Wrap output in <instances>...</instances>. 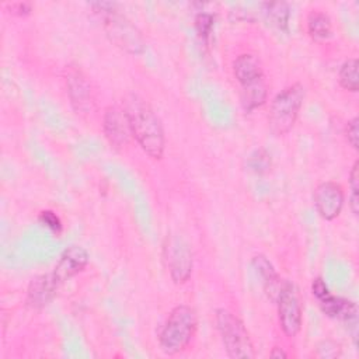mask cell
I'll return each instance as SVG.
<instances>
[{
	"mask_svg": "<svg viewBox=\"0 0 359 359\" xmlns=\"http://www.w3.org/2000/svg\"><path fill=\"white\" fill-rule=\"evenodd\" d=\"M122 107L128 115L133 139L149 157L160 160L165 150V135L156 111L135 93H129L125 97Z\"/></svg>",
	"mask_w": 359,
	"mask_h": 359,
	"instance_id": "cell-1",
	"label": "cell"
},
{
	"mask_svg": "<svg viewBox=\"0 0 359 359\" xmlns=\"http://www.w3.org/2000/svg\"><path fill=\"white\" fill-rule=\"evenodd\" d=\"M95 14L100 15L102 27L111 39L122 50L130 55H140L146 48V42L137 27L118 10L115 3L97 1L91 4Z\"/></svg>",
	"mask_w": 359,
	"mask_h": 359,
	"instance_id": "cell-2",
	"label": "cell"
},
{
	"mask_svg": "<svg viewBox=\"0 0 359 359\" xmlns=\"http://www.w3.org/2000/svg\"><path fill=\"white\" fill-rule=\"evenodd\" d=\"M198 327V317L195 310L188 304L175 306L158 332V345L165 355H177L184 352Z\"/></svg>",
	"mask_w": 359,
	"mask_h": 359,
	"instance_id": "cell-3",
	"label": "cell"
},
{
	"mask_svg": "<svg viewBox=\"0 0 359 359\" xmlns=\"http://www.w3.org/2000/svg\"><path fill=\"white\" fill-rule=\"evenodd\" d=\"M233 74L241 88V104L252 111L265 104L268 97L265 76L259 59L252 53H241L233 62Z\"/></svg>",
	"mask_w": 359,
	"mask_h": 359,
	"instance_id": "cell-4",
	"label": "cell"
},
{
	"mask_svg": "<svg viewBox=\"0 0 359 359\" xmlns=\"http://www.w3.org/2000/svg\"><path fill=\"white\" fill-rule=\"evenodd\" d=\"M306 90L303 84L293 83L280 90L269 105L268 125L273 135L283 136L294 126L303 107Z\"/></svg>",
	"mask_w": 359,
	"mask_h": 359,
	"instance_id": "cell-5",
	"label": "cell"
},
{
	"mask_svg": "<svg viewBox=\"0 0 359 359\" xmlns=\"http://www.w3.org/2000/svg\"><path fill=\"white\" fill-rule=\"evenodd\" d=\"M216 328L229 358L252 359L255 358L254 345L244 323L230 310L217 309L215 313Z\"/></svg>",
	"mask_w": 359,
	"mask_h": 359,
	"instance_id": "cell-6",
	"label": "cell"
},
{
	"mask_svg": "<svg viewBox=\"0 0 359 359\" xmlns=\"http://www.w3.org/2000/svg\"><path fill=\"white\" fill-rule=\"evenodd\" d=\"M275 303L278 306V318L283 334L289 338H294L302 330L303 307L296 286L290 280H283Z\"/></svg>",
	"mask_w": 359,
	"mask_h": 359,
	"instance_id": "cell-7",
	"label": "cell"
},
{
	"mask_svg": "<svg viewBox=\"0 0 359 359\" xmlns=\"http://www.w3.org/2000/svg\"><path fill=\"white\" fill-rule=\"evenodd\" d=\"M163 258L175 283H185L192 273V251L188 243L180 236H167L163 245Z\"/></svg>",
	"mask_w": 359,
	"mask_h": 359,
	"instance_id": "cell-8",
	"label": "cell"
},
{
	"mask_svg": "<svg viewBox=\"0 0 359 359\" xmlns=\"http://www.w3.org/2000/svg\"><path fill=\"white\" fill-rule=\"evenodd\" d=\"M345 194L342 187L335 181L320 182L313 192V203L318 216L324 220L337 219L344 208Z\"/></svg>",
	"mask_w": 359,
	"mask_h": 359,
	"instance_id": "cell-9",
	"label": "cell"
},
{
	"mask_svg": "<svg viewBox=\"0 0 359 359\" xmlns=\"http://www.w3.org/2000/svg\"><path fill=\"white\" fill-rule=\"evenodd\" d=\"M102 132L114 149H123L129 144L133 136L123 107L109 105L105 108L102 115Z\"/></svg>",
	"mask_w": 359,
	"mask_h": 359,
	"instance_id": "cell-10",
	"label": "cell"
},
{
	"mask_svg": "<svg viewBox=\"0 0 359 359\" xmlns=\"http://www.w3.org/2000/svg\"><path fill=\"white\" fill-rule=\"evenodd\" d=\"M66 87L70 104L76 114L88 115L94 108V97L93 88L86 77V74L80 69H70L66 76Z\"/></svg>",
	"mask_w": 359,
	"mask_h": 359,
	"instance_id": "cell-11",
	"label": "cell"
},
{
	"mask_svg": "<svg viewBox=\"0 0 359 359\" xmlns=\"http://www.w3.org/2000/svg\"><path fill=\"white\" fill-rule=\"evenodd\" d=\"M90 261V255L86 248L80 245L67 247L59 257L52 273L56 280L63 285L66 280L84 271Z\"/></svg>",
	"mask_w": 359,
	"mask_h": 359,
	"instance_id": "cell-12",
	"label": "cell"
},
{
	"mask_svg": "<svg viewBox=\"0 0 359 359\" xmlns=\"http://www.w3.org/2000/svg\"><path fill=\"white\" fill-rule=\"evenodd\" d=\"M60 286L62 285L56 280L52 272L42 273L34 278L29 282L27 289V297H25L27 306L35 310L43 309L53 300Z\"/></svg>",
	"mask_w": 359,
	"mask_h": 359,
	"instance_id": "cell-13",
	"label": "cell"
},
{
	"mask_svg": "<svg viewBox=\"0 0 359 359\" xmlns=\"http://www.w3.org/2000/svg\"><path fill=\"white\" fill-rule=\"evenodd\" d=\"M320 309L321 311L334 320H339L344 321L348 325H352L353 328H356L358 324V306L355 302L339 297V296H334V294H328L324 299L318 300Z\"/></svg>",
	"mask_w": 359,
	"mask_h": 359,
	"instance_id": "cell-14",
	"label": "cell"
},
{
	"mask_svg": "<svg viewBox=\"0 0 359 359\" xmlns=\"http://www.w3.org/2000/svg\"><path fill=\"white\" fill-rule=\"evenodd\" d=\"M252 268L255 271V273L259 276L264 290L268 294V297L275 302L276 296L280 290V286L283 283V280L279 278L276 269L273 268V265L271 264V261L265 257V255H255L251 261Z\"/></svg>",
	"mask_w": 359,
	"mask_h": 359,
	"instance_id": "cell-15",
	"label": "cell"
},
{
	"mask_svg": "<svg viewBox=\"0 0 359 359\" xmlns=\"http://www.w3.org/2000/svg\"><path fill=\"white\" fill-rule=\"evenodd\" d=\"M307 32L313 39H327L332 34V21L330 15L320 10H313L306 18Z\"/></svg>",
	"mask_w": 359,
	"mask_h": 359,
	"instance_id": "cell-16",
	"label": "cell"
},
{
	"mask_svg": "<svg viewBox=\"0 0 359 359\" xmlns=\"http://www.w3.org/2000/svg\"><path fill=\"white\" fill-rule=\"evenodd\" d=\"M264 6V14L266 20L280 31H287L289 25V6L285 1H266Z\"/></svg>",
	"mask_w": 359,
	"mask_h": 359,
	"instance_id": "cell-17",
	"label": "cell"
},
{
	"mask_svg": "<svg viewBox=\"0 0 359 359\" xmlns=\"http://www.w3.org/2000/svg\"><path fill=\"white\" fill-rule=\"evenodd\" d=\"M338 81L344 90L356 93L359 90V77H358V59L351 57L345 60L338 72Z\"/></svg>",
	"mask_w": 359,
	"mask_h": 359,
	"instance_id": "cell-18",
	"label": "cell"
},
{
	"mask_svg": "<svg viewBox=\"0 0 359 359\" xmlns=\"http://www.w3.org/2000/svg\"><path fill=\"white\" fill-rule=\"evenodd\" d=\"M349 196H348V205L351 212L358 216L359 213V161L356 160L349 171Z\"/></svg>",
	"mask_w": 359,
	"mask_h": 359,
	"instance_id": "cell-19",
	"label": "cell"
},
{
	"mask_svg": "<svg viewBox=\"0 0 359 359\" xmlns=\"http://www.w3.org/2000/svg\"><path fill=\"white\" fill-rule=\"evenodd\" d=\"M215 25V17L210 13H198L195 17V29L202 41H209Z\"/></svg>",
	"mask_w": 359,
	"mask_h": 359,
	"instance_id": "cell-20",
	"label": "cell"
},
{
	"mask_svg": "<svg viewBox=\"0 0 359 359\" xmlns=\"http://www.w3.org/2000/svg\"><path fill=\"white\" fill-rule=\"evenodd\" d=\"M248 167L255 172H264L271 167V156L264 149H258L248 157Z\"/></svg>",
	"mask_w": 359,
	"mask_h": 359,
	"instance_id": "cell-21",
	"label": "cell"
},
{
	"mask_svg": "<svg viewBox=\"0 0 359 359\" xmlns=\"http://www.w3.org/2000/svg\"><path fill=\"white\" fill-rule=\"evenodd\" d=\"M38 220L41 224H43L46 229H49L50 231H53L56 234H59L63 229L60 217L53 210H49V209L41 210L38 215Z\"/></svg>",
	"mask_w": 359,
	"mask_h": 359,
	"instance_id": "cell-22",
	"label": "cell"
},
{
	"mask_svg": "<svg viewBox=\"0 0 359 359\" xmlns=\"http://www.w3.org/2000/svg\"><path fill=\"white\" fill-rule=\"evenodd\" d=\"M345 137L348 143L356 150L359 146V119L358 116H353L346 122L345 126Z\"/></svg>",
	"mask_w": 359,
	"mask_h": 359,
	"instance_id": "cell-23",
	"label": "cell"
},
{
	"mask_svg": "<svg viewBox=\"0 0 359 359\" xmlns=\"http://www.w3.org/2000/svg\"><path fill=\"white\" fill-rule=\"evenodd\" d=\"M311 293L313 296L317 299V300H321L324 299L325 296H328L331 292L325 283V280L321 278V276H317L313 279L311 282Z\"/></svg>",
	"mask_w": 359,
	"mask_h": 359,
	"instance_id": "cell-24",
	"label": "cell"
},
{
	"mask_svg": "<svg viewBox=\"0 0 359 359\" xmlns=\"http://www.w3.org/2000/svg\"><path fill=\"white\" fill-rule=\"evenodd\" d=\"M7 7L10 8L11 14L20 15V17L27 15V14L31 13V4L29 3H22V1H20V3H10V4H7Z\"/></svg>",
	"mask_w": 359,
	"mask_h": 359,
	"instance_id": "cell-25",
	"label": "cell"
},
{
	"mask_svg": "<svg viewBox=\"0 0 359 359\" xmlns=\"http://www.w3.org/2000/svg\"><path fill=\"white\" fill-rule=\"evenodd\" d=\"M269 356H271V358H278V359H285V358H287V353L283 351V348L275 346V348L271 349Z\"/></svg>",
	"mask_w": 359,
	"mask_h": 359,
	"instance_id": "cell-26",
	"label": "cell"
}]
</instances>
